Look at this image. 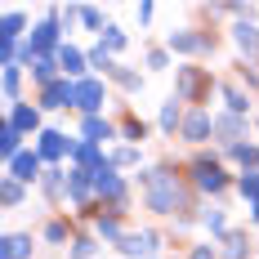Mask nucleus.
Segmentation results:
<instances>
[{"mask_svg": "<svg viewBox=\"0 0 259 259\" xmlns=\"http://www.w3.org/2000/svg\"><path fill=\"white\" fill-rule=\"evenodd\" d=\"M143 188H148V210L156 214H175V210H188L192 197L170 170H143Z\"/></svg>", "mask_w": 259, "mask_h": 259, "instance_id": "f257e3e1", "label": "nucleus"}, {"mask_svg": "<svg viewBox=\"0 0 259 259\" xmlns=\"http://www.w3.org/2000/svg\"><path fill=\"white\" fill-rule=\"evenodd\" d=\"M206 90H210V76L201 67H179V80H175V99L179 103H197Z\"/></svg>", "mask_w": 259, "mask_h": 259, "instance_id": "f03ea898", "label": "nucleus"}, {"mask_svg": "<svg viewBox=\"0 0 259 259\" xmlns=\"http://www.w3.org/2000/svg\"><path fill=\"white\" fill-rule=\"evenodd\" d=\"M94 192H99V201H107L112 210L125 206V179H121V175H112V165H103V170L94 175Z\"/></svg>", "mask_w": 259, "mask_h": 259, "instance_id": "7ed1b4c3", "label": "nucleus"}, {"mask_svg": "<svg viewBox=\"0 0 259 259\" xmlns=\"http://www.w3.org/2000/svg\"><path fill=\"white\" fill-rule=\"evenodd\" d=\"M192 183L206 188V192H219V188H224V170H219L210 156H197V161H192Z\"/></svg>", "mask_w": 259, "mask_h": 259, "instance_id": "20e7f679", "label": "nucleus"}, {"mask_svg": "<svg viewBox=\"0 0 259 259\" xmlns=\"http://www.w3.org/2000/svg\"><path fill=\"white\" fill-rule=\"evenodd\" d=\"M76 107H85L90 116H99V107H103V80H76Z\"/></svg>", "mask_w": 259, "mask_h": 259, "instance_id": "39448f33", "label": "nucleus"}, {"mask_svg": "<svg viewBox=\"0 0 259 259\" xmlns=\"http://www.w3.org/2000/svg\"><path fill=\"white\" fill-rule=\"evenodd\" d=\"M9 179H18V183L40 179V156L36 152H18L14 161H9Z\"/></svg>", "mask_w": 259, "mask_h": 259, "instance_id": "423d86ee", "label": "nucleus"}, {"mask_svg": "<svg viewBox=\"0 0 259 259\" xmlns=\"http://www.w3.org/2000/svg\"><path fill=\"white\" fill-rule=\"evenodd\" d=\"M179 134L188 139V143H201L206 134H214V121H210L206 112H188V116H183V130H179Z\"/></svg>", "mask_w": 259, "mask_h": 259, "instance_id": "0eeeda50", "label": "nucleus"}, {"mask_svg": "<svg viewBox=\"0 0 259 259\" xmlns=\"http://www.w3.org/2000/svg\"><path fill=\"white\" fill-rule=\"evenodd\" d=\"M80 143H72L67 134H58V130H45L40 134V156H50V161H58L63 152H76Z\"/></svg>", "mask_w": 259, "mask_h": 259, "instance_id": "6e6552de", "label": "nucleus"}, {"mask_svg": "<svg viewBox=\"0 0 259 259\" xmlns=\"http://www.w3.org/2000/svg\"><path fill=\"white\" fill-rule=\"evenodd\" d=\"M214 134H219L224 143H233V148H237V139L246 134V121H241L237 112H228V116H219V121H214Z\"/></svg>", "mask_w": 259, "mask_h": 259, "instance_id": "1a4fd4ad", "label": "nucleus"}, {"mask_svg": "<svg viewBox=\"0 0 259 259\" xmlns=\"http://www.w3.org/2000/svg\"><path fill=\"white\" fill-rule=\"evenodd\" d=\"M152 250H156V233H134V237H125V241H121V255H130V259L152 255Z\"/></svg>", "mask_w": 259, "mask_h": 259, "instance_id": "9d476101", "label": "nucleus"}, {"mask_svg": "<svg viewBox=\"0 0 259 259\" xmlns=\"http://www.w3.org/2000/svg\"><path fill=\"white\" fill-rule=\"evenodd\" d=\"M67 103H76V85H67V80L45 85V107H67Z\"/></svg>", "mask_w": 259, "mask_h": 259, "instance_id": "9b49d317", "label": "nucleus"}, {"mask_svg": "<svg viewBox=\"0 0 259 259\" xmlns=\"http://www.w3.org/2000/svg\"><path fill=\"white\" fill-rule=\"evenodd\" d=\"M90 188H94V175H90V170L67 175V197H72V201H85V197H90Z\"/></svg>", "mask_w": 259, "mask_h": 259, "instance_id": "f8f14e48", "label": "nucleus"}, {"mask_svg": "<svg viewBox=\"0 0 259 259\" xmlns=\"http://www.w3.org/2000/svg\"><path fill=\"white\" fill-rule=\"evenodd\" d=\"M58 67H63L67 76H80V72H85V54L72 50V45H63V50H58Z\"/></svg>", "mask_w": 259, "mask_h": 259, "instance_id": "ddd939ff", "label": "nucleus"}, {"mask_svg": "<svg viewBox=\"0 0 259 259\" xmlns=\"http://www.w3.org/2000/svg\"><path fill=\"white\" fill-rule=\"evenodd\" d=\"M31 255V237L27 233H9L5 237V259H27Z\"/></svg>", "mask_w": 259, "mask_h": 259, "instance_id": "4468645a", "label": "nucleus"}, {"mask_svg": "<svg viewBox=\"0 0 259 259\" xmlns=\"http://www.w3.org/2000/svg\"><path fill=\"white\" fill-rule=\"evenodd\" d=\"M85 143H103V139H112V125H107L103 116H85Z\"/></svg>", "mask_w": 259, "mask_h": 259, "instance_id": "2eb2a0df", "label": "nucleus"}, {"mask_svg": "<svg viewBox=\"0 0 259 259\" xmlns=\"http://www.w3.org/2000/svg\"><path fill=\"white\" fill-rule=\"evenodd\" d=\"M224 246H228L224 259H246V255H250V237H246V233H228V237H224Z\"/></svg>", "mask_w": 259, "mask_h": 259, "instance_id": "dca6fc26", "label": "nucleus"}, {"mask_svg": "<svg viewBox=\"0 0 259 259\" xmlns=\"http://www.w3.org/2000/svg\"><path fill=\"white\" fill-rule=\"evenodd\" d=\"M18 134H23V130L14 125V121H5V130H0V148H5V161H14V156H18Z\"/></svg>", "mask_w": 259, "mask_h": 259, "instance_id": "f3484780", "label": "nucleus"}, {"mask_svg": "<svg viewBox=\"0 0 259 259\" xmlns=\"http://www.w3.org/2000/svg\"><path fill=\"white\" fill-rule=\"evenodd\" d=\"M9 121H14L18 130H36V125H40V112H36V107H23V103H18L14 112H9Z\"/></svg>", "mask_w": 259, "mask_h": 259, "instance_id": "a211bd4d", "label": "nucleus"}, {"mask_svg": "<svg viewBox=\"0 0 259 259\" xmlns=\"http://www.w3.org/2000/svg\"><path fill=\"white\" fill-rule=\"evenodd\" d=\"M161 130H183V112H179V99H170V103L161 107Z\"/></svg>", "mask_w": 259, "mask_h": 259, "instance_id": "6ab92c4d", "label": "nucleus"}, {"mask_svg": "<svg viewBox=\"0 0 259 259\" xmlns=\"http://www.w3.org/2000/svg\"><path fill=\"white\" fill-rule=\"evenodd\" d=\"M201 45H206V40L192 36V31H175V36H170V50H183V54H197Z\"/></svg>", "mask_w": 259, "mask_h": 259, "instance_id": "aec40b11", "label": "nucleus"}, {"mask_svg": "<svg viewBox=\"0 0 259 259\" xmlns=\"http://www.w3.org/2000/svg\"><path fill=\"white\" fill-rule=\"evenodd\" d=\"M233 40H237V45H241L246 54H250V50L259 45V31H255L250 23H237V27H233Z\"/></svg>", "mask_w": 259, "mask_h": 259, "instance_id": "412c9836", "label": "nucleus"}, {"mask_svg": "<svg viewBox=\"0 0 259 259\" xmlns=\"http://www.w3.org/2000/svg\"><path fill=\"white\" fill-rule=\"evenodd\" d=\"M54 67H58L54 58H36V63H31V76L40 80V85H54Z\"/></svg>", "mask_w": 259, "mask_h": 259, "instance_id": "4be33fe9", "label": "nucleus"}, {"mask_svg": "<svg viewBox=\"0 0 259 259\" xmlns=\"http://www.w3.org/2000/svg\"><path fill=\"white\" fill-rule=\"evenodd\" d=\"M241 197L259 206V170H246V175H241Z\"/></svg>", "mask_w": 259, "mask_h": 259, "instance_id": "5701e85b", "label": "nucleus"}, {"mask_svg": "<svg viewBox=\"0 0 259 259\" xmlns=\"http://www.w3.org/2000/svg\"><path fill=\"white\" fill-rule=\"evenodd\" d=\"M224 99H228V112H237V116H241V112H246V103H250L237 85H224Z\"/></svg>", "mask_w": 259, "mask_h": 259, "instance_id": "b1692460", "label": "nucleus"}, {"mask_svg": "<svg viewBox=\"0 0 259 259\" xmlns=\"http://www.w3.org/2000/svg\"><path fill=\"white\" fill-rule=\"evenodd\" d=\"M18 31H23V14H18V9H9V14H5V31H0V36H5V40H14Z\"/></svg>", "mask_w": 259, "mask_h": 259, "instance_id": "393cba45", "label": "nucleus"}, {"mask_svg": "<svg viewBox=\"0 0 259 259\" xmlns=\"http://www.w3.org/2000/svg\"><path fill=\"white\" fill-rule=\"evenodd\" d=\"M112 76H116V85H121V90H139V85H143L130 67H112Z\"/></svg>", "mask_w": 259, "mask_h": 259, "instance_id": "a878e982", "label": "nucleus"}, {"mask_svg": "<svg viewBox=\"0 0 259 259\" xmlns=\"http://www.w3.org/2000/svg\"><path fill=\"white\" fill-rule=\"evenodd\" d=\"M99 237H103V241H116V246L125 241V237H121V228H116V219H99Z\"/></svg>", "mask_w": 259, "mask_h": 259, "instance_id": "bb28decb", "label": "nucleus"}, {"mask_svg": "<svg viewBox=\"0 0 259 259\" xmlns=\"http://www.w3.org/2000/svg\"><path fill=\"white\" fill-rule=\"evenodd\" d=\"M72 259H94V237H76L72 241Z\"/></svg>", "mask_w": 259, "mask_h": 259, "instance_id": "cd10ccee", "label": "nucleus"}, {"mask_svg": "<svg viewBox=\"0 0 259 259\" xmlns=\"http://www.w3.org/2000/svg\"><path fill=\"white\" fill-rule=\"evenodd\" d=\"M45 192H50V197H63V192H67V179H63L58 170H50V175H45Z\"/></svg>", "mask_w": 259, "mask_h": 259, "instance_id": "c85d7f7f", "label": "nucleus"}, {"mask_svg": "<svg viewBox=\"0 0 259 259\" xmlns=\"http://www.w3.org/2000/svg\"><path fill=\"white\" fill-rule=\"evenodd\" d=\"M90 63H94V67H103V72H112V67H116V63H112V54H107L103 45H94V50H90Z\"/></svg>", "mask_w": 259, "mask_h": 259, "instance_id": "c756f323", "label": "nucleus"}, {"mask_svg": "<svg viewBox=\"0 0 259 259\" xmlns=\"http://www.w3.org/2000/svg\"><path fill=\"white\" fill-rule=\"evenodd\" d=\"M233 156L241 161V165H259V152L250 148V143H237V148H233Z\"/></svg>", "mask_w": 259, "mask_h": 259, "instance_id": "7c9ffc66", "label": "nucleus"}, {"mask_svg": "<svg viewBox=\"0 0 259 259\" xmlns=\"http://www.w3.org/2000/svg\"><path fill=\"white\" fill-rule=\"evenodd\" d=\"M23 201V183L18 179H5V206H18Z\"/></svg>", "mask_w": 259, "mask_h": 259, "instance_id": "2f4dec72", "label": "nucleus"}, {"mask_svg": "<svg viewBox=\"0 0 259 259\" xmlns=\"http://www.w3.org/2000/svg\"><path fill=\"white\" fill-rule=\"evenodd\" d=\"M201 224H206L210 233H224V210H206V214H201Z\"/></svg>", "mask_w": 259, "mask_h": 259, "instance_id": "473e14b6", "label": "nucleus"}, {"mask_svg": "<svg viewBox=\"0 0 259 259\" xmlns=\"http://www.w3.org/2000/svg\"><path fill=\"white\" fill-rule=\"evenodd\" d=\"M139 161V148H121V152H112V165H134Z\"/></svg>", "mask_w": 259, "mask_h": 259, "instance_id": "72a5a7b5", "label": "nucleus"}, {"mask_svg": "<svg viewBox=\"0 0 259 259\" xmlns=\"http://www.w3.org/2000/svg\"><path fill=\"white\" fill-rule=\"evenodd\" d=\"M103 40H107V50H121V45H125V31H121V27H107Z\"/></svg>", "mask_w": 259, "mask_h": 259, "instance_id": "f704fd0d", "label": "nucleus"}, {"mask_svg": "<svg viewBox=\"0 0 259 259\" xmlns=\"http://www.w3.org/2000/svg\"><path fill=\"white\" fill-rule=\"evenodd\" d=\"M5 94L14 103V94H18V67H5Z\"/></svg>", "mask_w": 259, "mask_h": 259, "instance_id": "c9c22d12", "label": "nucleus"}, {"mask_svg": "<svg viewBox=\"0 0 259 259\" xmlns=\"http://www.w3.org/2000/svg\"><path fill=\"white\" fill-rule=\"evenodd\" d=\"M80 18H85V27H99V23H103L99 9H90V5H80Z\"/></svg>", "mask_w": 259, "mask_h": 259, "instance_id": "e433bc0d", "label": "nucleus"}, {"mask_svg": "<svg viewBox=\"0 0 259 259\" xmlns=\"http://www.w3.org/2000/svg\"><path fill=\"white\" fill-rule=\"evenodd\" d=\"M45 237H50V241H67V228H63V224H50V228H45Z\"/></svg>", "mask_w": 259, "mask_h": 259, "instance_id": "4c0bfd02", "label": "nucleus"}, {"mask_svg": "<svg viewBox=\"0 0 259 259\" xmlns=\"http://www.w3.org/2000/svg\"><path fill=\"white\" fill-rule=\"evenodd\" d=\"M125 134H130V139H143V134H148V125H143V121H130Z\"/></svg>", "mask_w": 259, "mask_h": 259, "instance_id": "58836bf2", "label": "nucleus"}, {"mask_svg": "<svg viewBox=\"0 0 259 259\" xmlns=\"http://www.w3.org/2000/svg\"><path fill=\"white\" fill-rule=\"evenodd\" d=\"M192 259H219V255H214L210 246H197V250H192Z\"/></svg>", "mask_w": 259, "mask_h": 259, "instance_id": "ea45409f", "label": "nucleus"}, {"mask_svg": "<svg viewBox=\"0 0 259 259\" xmlns=\"http://www.w3.org/2000/svg\"><path fill=\"white\" fill-rule=\"evenodd\" d=\"M255 219H259V206H255Z\"/></svg>", "mask_w": 259, "mask_h": 259, "instance_id": "a19ab883", "label": "nucleus"}]
</instances>
